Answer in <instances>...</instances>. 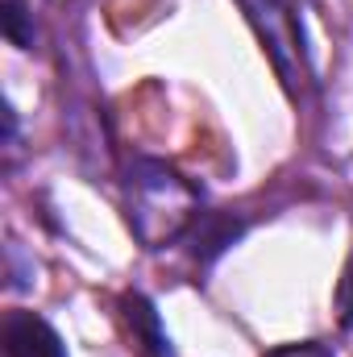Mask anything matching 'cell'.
Listing matches in <instances>:
<instances>
[{
	"label": "cell",
	"instance_id": "1",
	"mask_svg": "<svg viewBox=\"0 0 353 357\" xmlns=\"http://www.w3.org/2000/svg\"><path fill=\"white\" fill-rule=\"evenodd\" d=\"M129 208L137 237L158 250L163 241L183 237L195 220V191L163 162H137L129 171Z\"/></svg>",
	"mask_w": 353,
	"mask_h": 357
},
{
	"label": "cell",
	"instance_id": "2",
	"mask_svg": "<svg viewBox=\"0 0 353 357\" xmlns=\"http://www.w3.org/2000/svg\"><path fill=\"white\" fill-rule=\"evenodd\" d=\"M250 17V25L262 38V50L270 54L283 88L299 96L308 84V50H303V25L295 13V0H237Z\"/></svg>",
	"mask_w": 353,
	"mask_h": 357
},
{
	"label": "cell",
	"instance_id": "3",
	"mask_svg": "<svg viewBox=\"0 0 353 357\" xmlns=\"http://www.w3.org/2000/svg\"><path fill=\"white\" fill-rule=\"evenodd\" d=\"M0 357H67V349L42 316L8 312L0 324Z\"/></svg>",
	"mask_w": 353,
	"mask_h": 357
},
{
	"label": "cell",
	"instance_id": "4",
	"mask_svg": "<svg viewBox=\"0 0 353 357\" xmlns=\"http://www.w3.org/2000/svg\"><path fill=\"white\" fill-rule=\"evenodd\" d=\"M241 233H246V220L233 216V212H195V220L187 225L183 241H187L191 258L212 262V258H220L233 241H241Z\"/></svg>",
	"mask_w": 353,
	"mask_h": 357
},
{
	"label": "cell",
	"instance_id": "5",
	"mask_svg": "<svg viewBox=\"0 0 353 357\" xmlns=\"http://www.w3.org/2000/svg\"><path fill=\"white\" fill-rule=\"evenodd\" d=\"M121 316H125V328H129V337H133L142 357H171V341L163 333V320H158V312H154V303L146 295H125Z\"/></svg>",
	"mask_w": 353,
	"mask_h": 357
},
{
	"label": "cell",
	"instance_id": "6",
	"mask_svg": "<svg viewBox=\"0 0 353 357\" xmlns=\"http://www.w3.org/2000/svg\"><path fill=\"white\" fill-rule=\"evenodd\" d=\"M0 21H4V38L13 42V46H33V29H29V17H25V8H21V0H4V8H0Z\"/></svg>",
	"mask_w": 353,
	"mask_h": 357
},
{
	"label": "cell",
	"instance_id": "7",
	"mask_svg": "<svg viewBox=\"0 0 353 357\" xmlns=\"http://www.w3.org/2000/svg\"><path fill=\"white\" fill-rule=\"evenodd\" d=\"M262 357H333V349H329V345H320V341H295V345L266 349Z\"/></svg>",
	"mask_w": 353,
	"mask_h": 357
},
{
	"label": "cell",
	"instance_id": "8",
	"mask_svg": "<svg viewBox=\"0 0 353 357\" xmlns=\"http://www.w3.org/2000/svg\"><path fill=\"white\" fill-rule=\"evenodd\" d=\"M337 303H341V324L350 328L353 324V258H350V266H345L341 287H337Z\"/></svg>",
	"mask_w": 353,
	"mask_h": 357
}]
</instances>
